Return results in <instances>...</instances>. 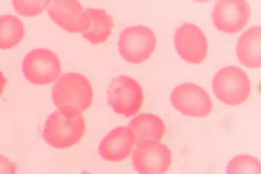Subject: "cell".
I'll use <instances>...</instances> for the list:
<instances>
[{"label":"cell","mask_w":261,"mask_h":174,"mask_svg":"<svg viewBox=\"0 0 261 174\" xmlns=\"http://www.w3.org/2000/svg\"><path fill=\"white\" fill-rule=\"evenodd\" d=\"M53 102L58 110L82 113L93 102V87L83 74L65 73L54 83Z\"/></svg>","instance_id":"6da1fadb"},{"label":"cell","mask_w":261,"mask_h":174,"mask_svg":"<svg viewBox=\"0 0 261 174\" xmlns=\"http://www.w3.org/2000/svg\"><path fill=\"white\" fill-rule=\"evenodd\" d=\"M86 132V120L82 113L57 110L48 116L42 137L51 147L58 150L74 147Z\"/></svg>","instance_id":"7a4b0ae2"},{"label":"cell","mask_w":261,"mask_h":174,"mask_svg":"<svg viewBox=\"0 0 261 174\" xmlns=\"http://www.w3.org/2000/svg\"><path fill=\"white\" fill-rule=\"evenodd\" d=\"M212 90L219 101L228 106H240L250 97L251 82L240 67H225L215 74Z\"/></svg>","instance_id":"3957f363"},{"label":"cell","mask_w":261,"mask_h":174,"mask_svg":"<svg viewBox=\"0 0 261 174\" xmlns=\"http://www.w3.org/2000/svg\"><path fill=\"white\" fill-rule=\"evenodd\" d=\"M119 54L130 64H141L151 58L157 46L154 31L144 25L123 29L119 35Z\"/></svg>","instance_id":"277c9868"},{"label":"cell","mask_w":261,"mask_h":174,"mask_svg":"<svg viewBox=\"0 0 261 174\" xmlns=\"http://www.w3.org/2000/svg\"><path fill=\"white\" fill-rule=\"evenodd\" d=\"M108 102L122 116H135L142 108L144 92L141 84L128 76H119L109 84Z\"/></svg>","instance_id":"5b68a950"},{"label":"cell","mask_w":261,"mask_h":174,"mask_svg":"<svg viewBox=\"0 0 261 174\" xmlns=\"http://www.w3.org/2000/svg\"><path fill=\"white\" fill-rule=\"evenodd\" d=\"M25 79L37 86H45L58 80L61 63L56 53L47 48H37L27 54L22 63Z\"/></svg>","instance_id":"8992f818"},{"label":"cell","mask_w":261,"mask_h":174,"mask_svg":"<svg viewBox=\"0 0 261 174\" xmlns=\"http://www.w3.org/2000/svg\"><path fill=\"white\" fill-rule=\"evenodd\" d=\"M171 105L180 113L190 118H206L214 109V103L205 89L193 83L177 86L170 96Z\"/></svg>","instance_id":"52a82bcc"},{"label":"cell","mask_w":261,"mask_h":174,"mask_svg":"<svg viewBox=\"0 0 261 174\" xmlns=\"http://www.w3.org/2000/svg\"><path fill=\"white\" fill-rule=\"evenodd\" d=\"M251 16V8L245 0H219L212 12L215 28L224 34H238L247 27Z\"/></svg>","instance_id":"ba28073f"},{"label":"cell","mask_w":261,"mask_h":174,"mask_svg":"<svg viewBox=\"0 0 261 174\" xmlns=\"http://www.w3.org/2000/svg\"><path fill=\"white\" fill-rule=\"evenodd\" d=\"M132 164L140 174H164L171 165V151L160 141L144 142L132 151Z\"/></svg>","instance_id":"9c48e42d"},{"label":"cell","mask_w":261,"mask_h":174,"mask_svg":"<svg viewBox=\"0 0 261 174\" xmlns=\"http://www.w3.org/2000/svg\"><path fill=\"white\" fill-rule=\"evenodd\" d=\"M174 45L178 55L190 64H202L207 57V38L205 32L193 23H183L176 29Z\"/></svg>","instance_id":"30bf717a"},{"label":"cell","mask_w":261,"mask_h":174,"mask_svg":"<svg viewBox=\"0 0 261 174\" xmlns=\"http://www.w3.org/2000/svg\"><path fill=\"white\" fill-rule=\"evenodd\" d=\"M48 16L60 28L71 34H83L89 27L87 12L75 0H53L48 5Z\"/></svg>","instance_id":"8fae6325"},{"label":"cell","mask_w":261,"mask_h":174,"mask_svg":"<svg viewBox=\"0 0 261 174\" xmlns=\"http://www.w3.org/2000/svg\"><path fill=\"white\" fill-rule=\"evenodd\" d=\"M134 145H135V137L130 128L119 127L111 131L103 138L99 145V154L106 161L119 163L126 160L132 154Z\"/></svg>","instance_id":"7c38bea8"},{"label":"cell","mask_w":261,"mask_h":174,"mask_svg":"<svg viewBox=\"0 0 261 174\" xmlns=\"http://www.w3.org/2000/svg\"><path fill=\"white\" fill-rule=\"evenodd\" d=\"M129 128L135 137V144L152 142L163 139L166 134V123L157 115L141 113L130 120Z\"/></svg>","instance_id":"4fadbf2b"},{"label":"cell","mask_w":261,"mask_h":174,"mask_svg":"<svg viewBox=\"0 0 261 174\" xmlns=\"http://www.w3.org/2000/svg\"><path fill=\"white\" fill-rule=\"evenodd\" d=\"M261 28L252 27L244 32L237 44V58L238 61L248 68L261 67Z\"/></svg>","instance_id":"5bb4252c"},{"label":"cell","mask_w":261,"mask_h":174,"mask_svg":"<svg viewBox=\"0 0 261 174\" xmlns=\"http://www.w3.org/2000/svg\"><path fill=\"white\" fill-rule=\"evenodd\" d=\"M89 16V27L84 31V39L90 44H103L112 35L113 19L112 16L103 9H86Z\"/></svg>","instance_id":"9a60e30c"},{"label":"cell","mask_w":261,"mask_h":174,"mask_svg":"<svg viewBox=\"0 0 261 174\" xmlns=\"http://www.w3.org/2000/svg\"><path fill=\"white\" fill-rule=\"evenodd\" d=\"M25 38L22 20L13 15L0 16V49H12Z\"/></svg>","instance_id":"2e32d148"},{"label":"cell","mask_w":261,"mask_h":174,"mask_svg":"<svg viewBox=\"0 0 261 174\" xmlns=\"http://www.w3.org/2000/svg\"><path fill=\"white\" fill-rule=\"evenodd\" d=\"M226 174H261L260 160L247 154L237 156L228 163Z\"/></svg>","instance_id":"e0dca14e"},{"label":"cell","mask_w":261,"mask_h":174,"mask_svg":"<svg viewBox=\"0 0 261 174\" xmlns=\"http://www.w3.org/2000/svg\"><path fill=\"white\" fill-rule=\"evenodd\" d=\"M13 9L22 16H38L45 9H48L49 2L48 0H13L12 2Z\"/></svg>","instance_id":"ac0fdd59"},{"label":"cell","mask_w":261,"mask_h":174,"mask_svg":"<svg viewBox=\"0 0 261 174\" xmlns=\"http://www.w3.org/2000/svg\"><path fill=\"white\" fill-rule=\"evenodd\" d=\"M0 174H16L15 163L2 154H0Z\"/></svg>","instance_id":"d6986e66"},{"label":"cell","mask_w":261,"mask_h":174,"mask_svg":"<svg viewBox=\"0 0 261 174\" xmlns=\"http://www.w3.org/2000/svg\"><path fill=\"white\" fill-rule=\"evenodd\" d=\"M5 86H6V77L0 71V96H2V93L5 90Z\"/></svg>","instance_id":"ffe728a7"}]
</instances>
